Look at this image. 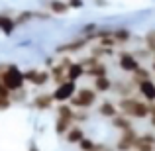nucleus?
Returning <instances> with one entry per match:
<instances>
[{
    "label": "nucleus",
    "mask_w": 155,
    "mask_h": 151,
    "mask_svg": "<svg viewBox=\"0 0 155 151\" xmlns=\"http://www.w3.org/2000/svg\"><path fill=\"white\" fill-rule=\"evenodd\" d=\"M0 83L4 84V87L8 88V90L14 94V92L18 90H24L26 88V75H24V71L20 67H16V65H6V69H4L2 73V79H0Z\"/></svg>",
    "instance_id": "1"
},
{
    "label": "nucleus",
    "mask_w": 155,
    "mask_h": 151,
    "mask_svg": "<svg viewBox=\"0 0 155 151\" xmlns=\"http://www.w3.org/2000/svg\"><path fill=\"white\" fill-rule=\"evenodd\" d=\"M98 92H96L94 87H79L77 92L73 94V98L69 100V104L77 110H91L92 106L98 100Z\"/></svg>",
    "instance_id": "2"
},
{
    "label": "nucleus",
    "mask_w": 155,
    "mask_h": 151,
    "mask_svg": "<svg viewBox=\"0 0 155 151\" xmlns=\"http://www.w3.org/2000/svg\"><path fill=\"white\" fill-rule=\"evenodd\" d=\"M26 75V83L31 84V87H45L51 79V71L47 67H31L28 71H24Z\"/></svg>",
    "instance_id": "3"
},
{
    "label": "nucleus",
    "mask_w": 155,
    "mask_h": 151,
    "mask_svg": "<svg viewBox=\"0 0 155 151\" xmlns=\"http://www.w3.org/2000/svg\"><path fill=\"white\" fill-rule=\"evenodd\" d=\"M77 80H61V83H57V87H55V90L51 92L53 94V98H55L57 104H61V102H69L73 98V94L77 92Z\"/></svg>",
    "instance_id": "4"
},
{
    "label": "nucleus",
    "mask_w": 155,
    "mask_h": 151,
    "mask_svg": "<svg viewBox=\"0 0 155 151\" xmlns=\"http://www.w3.org/2000/svg\"><path fill=\"white\" fill-rule=\"evenodd\" d=\"M141 65L143 63L140 61V57H137L134 51H120L118 53V67H120L124 73H128V75H134Z\"/></svg>",
    "instance_id": "5"
},
{
    "label": "nucleus",
    "mask_w": 155,
    "mask_h": 151,
    "mask_svg": "<svg viewBox=\"0 0 155 151\" xmlns=\"http://www.w3.org/2000/svg\"><path fill=\"white\" fill-rule=\"evenodd\" d=\"M136 83H137V94L153 104L155 102V80L151 79V77H147V79L136 80Z\"/></svg>",
    "instance_id": "6"
},
{
    "label": "nucleus",
    "mask_w": 155,
    "mask_h": 151,
    "mask_svg": "<svg viewBox=\"0 0 155 151\" xmlns=\"http://www.w3.org/2000/svg\"><path fill=\"white\" fill-rule=\"evenodd\" d=\"M57 102L53 98V94H47V92H43V94H38L31 98V106H34L35 110H49L53 108Z\"/></svg>",
    "instance_id": "7"
},
{
    "label": "nucleus",
    "mask_w": 155,
    "mask_h": 151,
    "mask_svg": "<svg viewBox=\"0 0 155 151\" xmlns=\"http://www.w3.org/2000/svg\"><path fill=\"white\" fill-rule=\"evenodd\" d=\"M84 75H87V65L83 61H71V65L67 69V79L69 80H79Z\"/></svg>",
    "instance_id": "8"
},
{
    "label": "nucleus",
    "mask_w": 155,
    "mask_h": 151,
    "mask_svg": "<svg viewBox=\"0 0 155 151\" xmlns=\"http://www.w3.org/2000/svg\"><path fill=\"white\" fill-rule=\"evenodd\" d=\"M65 141L67 143H71V145H79L81 143V140L84 137V130H83V126L81 124H73L71 128H69V132L65 133Z\"/></svg>",
    "instance_id": "9"
},
{
    "label": "nucleus",
    "mask_w": 155,
    "mask_h": 151,
    "mask_svg": "<svg viewBox=\"0 0 155 151\" xmlns=\"http://www.w3.org/2000/svg\"><path fill=\"white\" fill-rule=\"evenodd\" d=\"M98 114H100V116H104V118H108V120H112L114 116L120 114V106H118V102L104 100L102 104L98 106Z\"/></svg>",
    "instance_id": "10"
},
{
    "label": "nucleus",
    "mask_w": 155,
    "mask_h": 151,
    "mask_svg": "<svg viewBox=\"0 0 155 151\" xmlns=\"http://www.w3.org/2000/svg\"><path fill=\"white\" fill-rule=\"evenodd\" d=\"M92 87L96 88L98 94H106V92H110L114 88V80L110 79L108 75H102V77H96L94 79V84H92Z\"/></svg>",
    "instance_id": "11"
},
{
    "label": "nucleus",
    "mask_w": 155,
    "mask_h": 151,
    "mask_svg": "<svg viewBox=\"0 0 155 151\" xmlns=\"http://www.w3.org/2000/svg\"><path fill=\"white\" fill-rule=\"evenodd\" d=\"M69 2L67 0H51V2H47V12L53 16H63V14H67V10H69Z\"/></svg>",
    "instance_id": "12"
},
{
    "label": "nucleus",
    "mask_w": 155,
    "mask_h": 151,
    "mask_svg": "<svg viewBox=\"0 0 155 151\" xmlns=\"http://www.w3.org/2000/svg\"><path fill=\"white\" fill-rule=\"evenodd\" d=\"M16 26H18L16 18L6 16V14H0V31H4V34H12V30H14Z\"/></svg>",
    "instance_id": "13"
},
{
    "label": "nucleus",
    "mask_w": 155,
    "mask_h": 151,
    "mask_svg": "<svg viewBox=\"0 0 155 151\" xmlns=\"http://www.w3.org/2000/svg\"><path fill=\"white\" fill-rule=\"evenodd\" d=\"M112 35H114V39H116L118 47L124 45V43H128L130 39H132V34H130L128 30H112Z\"/></svg>",
    "instance_id": "14"
}]
</instances>
